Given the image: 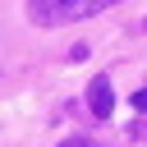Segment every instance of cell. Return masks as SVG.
Returning a JSON list of instances; mask_svg holds the SVG:
<instances>
[{"label":"cell","mask_w":147,"mask_h":147,"mask_svg":"<svg viewBox=\"0 0 147 147\" xmlns=\"http://www.w3.org/2000/svg\"><path fill=\"white\" fill-rule=\"evenodd\" d=\"M106 5H115V0H28L32 18H37V23H46V28H55V23H78V18H92V14H101Z\"/></svg>","instance_id":"obj_1"},{"label":"cell","mask_w":147,"mask_h":147,"mask_svg":"<svg viewBox=\"0 0 147 147\" xmlns=\"http://www.w3.org/2000/svg\"><path fill=\"white\" fill-rule=\"evenodd\" d=\"M87 106H92L96 119H106V115L115 110V87H110V78H92V87H87Z\"/></svg>","instance_id":"obj_2"},{"label":"cell","mask_w":147,"mask_h":147,"mask_svg":"<svg viewBox=\"0 0 147 147\" xmlns=\"http://www.w3.org/2000/svg\"><path fill=\"white\" fill-rule=\"evenodd\" d=\"M133 110H147V87H138V92H133Z\"/></svg>","instance_id":"obj_3"},{"label":"cell","mask_w":147,"mask_h":147,"mask_svg":"<svg viewBox=\"0 0 147 147\" xmlns=\"http://www.w3.org/2000/svg\"><path fill=\"white\" fill-rule=\"evenodd\" d=\"M64 147H87V142H83V138H74V142H64Z\"/></svg>","instance_id":"obj_4"}]
</instances>
